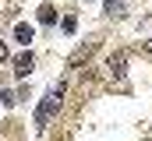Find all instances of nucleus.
Segmentation results:
<instances>
[{
	"mask_svg": "<svg viewBox=\"0 0 152 141\" xmlns=\"http://www.w3.org/2000/svg\"><path fill=\"white\" fill-rule=\"evenodd\" d=\"M103 4H106V14L120 18V11H124V0H103Z\"/></svg>",
	"mask_w": 152,
	"mask_h": 141,
	"instance_id": "6",
	"label": "nucleus"
},
{
	"mask_svg": "<svg viewBox=\"0 0 152 141\" xmlns=\"http://www.w3.org/2000/svg\"><path fill=\"white\" fill-rule=\"evenodd\" d=\"M75 28H78V18H75V14H67V18H64V32L71 35V32H75Z\"/></svg>",
	"mask_w": 152,
	"mask_h": 141,
	"instance_id": "7",
	"label": "nucleus"
},
{
	"mask_svg": "<svg viewBox=\"0 0 152 141\" xmlns=\"http://www.w3.org/2000/svg\"><path fill=\"white\" fill-rule=\"evenodd\" d=\"M39 21H42V25H53V21H57V11H53L50 4H42V7H39Z\"/></svg>",
	"mask_w": 152,
	"mask_h": 141,
	"instance_id": "5",
	"label": "nucleus"
},
{
	"mask_svg": "<svg viewBox=\"0 0 152 141\" xmlns=\"http://www.w3.org/2000/svg\"><path fill=\"white\" fill-rule=\"evenodd\" d=\"M32 53H21V57H14V78H28V70H32Z\"/></svg>",
	"mask_w": 152,
	"mask_h": 141,
	"instance_id": "2",
	"label": "nucleus"
},
{
	"mask_svg": "<svg viewBox=\"0 0 152 141\" xmlns=\"http://www.w3.org/2000/svg\"><path fill=\"white\" fill-rule=\"evenodd\" d=\"M60 99H64V85H53V88L42 95V102H39V109H36V127H39V131H46V127H50L53 113L60 109Z\"/></svg>",
	"mask_w": 152,
	"mask_h": 141,
	"instance_id": "1",
	"label": "nucleus"
},
{
	"mask_svg": "<svg viewBox=\"0 0 152 141\" xmlns=\"http://www.w3.org/2000/svg\"><path fill=\"white\" fill-rule=\"evenodd\" d=\"M32 25H25V21H21V25H14V39H18V42H25V46H28V42H32Z\"/></svg>",
	"mask_w": 152,
	"mask_h": 141,
	"instance_id": "4",
	"label": "nucleus"
},
{
	"mask_svg": "<svg viewBox=\"0 0 152 141\" xmlns=\"http://www.w3.org/2000/svg\"><path fill=\"white\" fill-rule=\"evenodd\" d=\"M127 57H124V53H113V57H110V70H113V78H124V74H127Z\"/></svg>",
	"mask_w": 152,
	"mask_h": 141,
	"instance_id": "3",
	"label": "nucleus"
}]
</instances>
